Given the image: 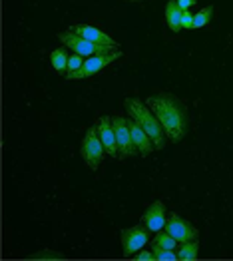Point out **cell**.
Instances as JSON below:
<instances>
[{
  "mask_svg": "<svg viewBox=\"0 0 233 261\" xmlns=\"http://www.w3.org/2000/svg\"><path fill=\"white\" fill-rule=\"evenodd\" d=\"M212 16H213V6L210 4V6L201 8V10L193 16V26H191V28H203L208 22L212 20Z\"/></svg>",
  "mask_w": 233,
  "mask_h": 261,
  "instance_id": "cell-16",
  "label": "cell"
},
{
  "mask_svg": "<svg viewBox=\"0 0 233 261\" xmlns=\"http://www.w3.org/2000/svg\"><path fill=\"white\" fill-rule=\"evenodd\" d=\"M134 2H136V0H134Z\"/></svg>",
  "mask_w": 233,
  "mask_h": 261,
  "instance_id": "cell-24",
  "label": "cell"
},
{
  "mask_svg": "<svg viewBox=\"0 0 233 261\" xmlns=\"http://www.w3.org/2000/svg\"><path fill=\"white\" fill-rule=\"evenodd\" d=\"M148 104L151 112L158 116L162 128L166 132V136L173 142H182L188 134L190 128V118H188V110L186 106L171 94H158V96H149Z\"/></svg>",
  "mask_w": 233,
  "mask_h": 261,
  "instance_id": "cell-1",
  "label": "cell"
},
{
  "mask_svg": "<svg viewBox=\"0 0 233 261\" xmlns=\"http://www.w3.org/2000/svg\"><path fill=\"white\" fill-rule=\"evenodd\" d=\"M197 253H199V241H188V243H182V249L177 251V259H197Z\"/></svg>",
  "mask_w": 233,
  "mask_h": 261,
  "instance_id": "cell-15",
  "label": "cell"
},
{
  "mask_svg": "<svg viewBox=\"0 0 233 261\" xmlns=\"http://www.w3.org/2000/svg\"><path fill=\"white\" fill-rule=\"evenodd\" d=\"M68 60H70V56H68L66 48H58V50L50 52V62H52L54 70L58 74H66L68 72Z\"/></svg>",
  "mask_w": 233,
  "mask_h": 261,
  "instance_id": "cell-14",
  "label": "cell"
},
{
  "mask_svg": "<svg viewBox=\"0 0 233 261\" xmlns=\"http://www.w3.org/2000/svg\"><path fill=\"white\" fill-rule=\"evenodd\" d=\"M120 56H122L120 50H112V52H108V54L90 56L84 64H82L80 70H76V72H72V74H66V78H68V80H84V78H90V76L98 74L100 70H104V68L110 66L112 62H116Z\"/></svg>",
  "mask_w": 233,
  "mask_h": 261,
  "instance_id": "cell-5",
  "label": "cell"
},
{
  "mask_svg": "<svg viewBox=\"0 0 233 261\" xmlns=\"http://www.w3.org/2000/svg\"><path fill=\"white\" fill-rule=\"evenodd\" d=\"M58 38L62 40V44H66V48H72L76 54L80 56H96V54H108L112 50H118V48H112V46H102V44H94L90 42L88 38L76 34L74 30H68V32H62L58 34Z\"/></svg>",
  "mask_w": 233,
  "mask_h": 261,
  "instance_id": "cell-4",
  "label": "cell"
},
{
  "mask_svg": "<svg viewBox=\"0 0 233 261\" xmlns=\"http://www.w3.org/2000/svg\"><path fill=\"white\" fill-rule=\"evenodd\" d=\"M182 16H184V10L179 8L177 0H170L166 4V20L170 26L171 32H179L182 30Z\"/></svg>",
  "mask_w": 233,
  "mask_h": 261,
  "instance_id": "cell-13",
  "label": "cell"
},
{
  "mask_svg": "<svg viewBox=\"0 0 233 261\" xmlns=\"http://www.w3.org/2000/svg\"><path fill=\"white\" fill-rule=\"evenodd\" d=\"M134 259H138V261H156V255H153V251H144V249H140V251H138V255H134Z\"/></svg>",
  "mask_w": 233,
  "mask_h": 261,
  "instance_id": "cell-22",
  "label": "cell"
},
{
  "mask_svg": "<svg viewBox=\"0 0 233 261\" xmlns=\"http://www.w3.org/2000/svg\"><path fill=\"white\" fill-rule=\"evenodd\" d=\"M151 245H158V247H166V249H175L177 241L171 238L168 231H158V236L151 240Z\"/></svg>",
  "mask_w": 233,
  "mask_h": 261,
  "instance_id": "cell-17",
  "label": "cell"
},
{
  "mask_svg": "<svg viewBox=\"0 0 233 261\" xmlns=\"http://www.w3.org/2000/svg\"><path fill=\"white\" fill-rule=\"evenodd\" d=\"M80 155L84 158V162L88 164L90 170H98L100 164H102V160H104V155H108L96 126L88 128V132H86L84 140H82V146H80Z\"/></svg>",
  "mask_w": 233,
  "mask_h": 261,
  "instance_id": "cell-3",
  "label": "cell"
},
{
  "mask_svg": "<svg viewBox=\"0 0 233 261\" xmlns=\"http://www.w3.org/2000/svg\"><path fill=\"white\" fill-rule=\"evenodd\" d=\"M177 4H179L182 10H190L191 6L195 4V0H177Z\"/></svg>",
  "mask_w": 233,
  "mask_h": 261,
  "instance_id": "cell-23",
  "label": "cell"
},
{
  "mask_svg": "<svg viewBox=\"0 0 233 261\" xmlns=\"http://www.w3.org/2000/svg\"><path fill=\"white\" fill-rule=\"evenodd\" d=\"M82 64H84V60H82V56L74 52V56H70V60H68V72H66V74H72V72H76V70H80V68H82Z\"/></svg>",
  "mask_w": 233,
  "mask_h": 261,
  "instance_id": "cell-20",
  "label": "cell"
},
{
  "mask_svg": "<svg viewBox=\"0 0 233 261\" xmlns=\"http://www.w3.org/2000/svg\"><path fill=\"white\" fill-rule=\"evenodd\" d=\"M148 227H142V225H138V227H127L124 229L122 233H120V238H122V251H124V255H134V253H138L146 243L149 241V236H148Z\"/></svg>",
  "mask_w": 233,
  "mask_h": 261,
  "instance_id": "cell-8",
  "label": "cell"
},
{
  "mask_svg": "<svg viewBox=\"0 0 233 261\" xmlns=\"http://www.w3.org/2000/svg\"><path fill=\"white\" fill-rule=\"evenodd\" d=\"M70 30H74L76 34L84 36V38H88L90 42H94V44H102V46L118 48V42H116L112 36H108L106 32H102L100 28H94V26H88V24H78V26H72Z\"/></svg>",
  "mask_w": 233,
  "mask_h": 261,
  "instance_id": "cell-11",
  "label": "cell"
},
{
  "mask_svg": "<svg viewBox=\"0 0 233 261\" xmlns=\"http://www.w3.org/2000/svg\"><path fill=\"white\" fill-rule=\"evenodd\" d=\"M193 16H195V14H191L190 10H184V16H182V28H186V30L191 28V26H193Z\"/></svg>",
  "mask_w": 233,
  "mask_h": 261,
  "instance_id": "cell-21",
  "label": "cell"
},
{
  "mask_svg": "<svg viewBox=\"0 0 233 261\" xmlns=\"http://www.w3.org/2000/svg\"><path fill=\"white\" fill-rule=\"evenodd\" d=\"M98 134H100V140L106 148V153L110 158H118V140H116V132H114V124H112V118L102 116L96 124Z\"/></svg>",
  "mask_w": 233,
  "mask_h": 261,
  "instance_id": "cell-10",
  "label": "cell"
},
{
  "mask_svg": "<svg viewBox=\"0 0 233 261\" xmlns=\"http://www.w3.org/2000/svg\"><path fill=\"white\" fill-rule=\"evenodd\" d=\"M142 221L146 223L149 231H162L166 227V221H168V214H166V205L162 201H153L149 203L142 216Z\"/></svg>",
  "mask_w": 233,
  "mask_h": 261,
  "instance_id": "cell-9",
  "label": "cell"
},
{
  "mask_svg": "<svg viewBox=\"0 0 233 261\" xmlns=\"http://www.w3.org/2000/svg\"><path fill=\"white\" fill-rule=\"evenodd\" d=\"M127 126H130V132H132V138H134V144H136V148H138V153H142V155H149V153L156 150V146H153V142H151V138L148 136V132L144 130L136 120H127Z\"/></svg>",
  "mask_w": 233,
  "mask_h": 261,
  "instance_id": "cell-12",
  "label": "cell"
},
{
  "mask_svg": "<svg viewBox=\"0 0 233 261\" xmlns=\"http://www.w3.org/2000/svg\"><path fill=\"white\" fill-rule=\"evenodd\" d=\"M32 259H62L64 255L60 253V251H36L34 255H30Z\"/></svg>",
  "mask_w": 233,
  "mask_h": 261,
  "instance_id": "cell-19",
  "label": "cell"
},
{
  "mask_svg": "<svg viewBox=\"0 0 233 261\" xmlns=\"http://www.w3.org/2000/svg\"><path fill=\"white\" fill-rule=\"evenodd\" d=\"M124 106L130 112V118L136 120L144 130L148 132V136L151 138L156 150H164L166 144H168V136H166V132L162 128L158 116L151 112V108H149L148 104H144L138 98H126L124 100Z\"/></svg>",
  "mask_w": 233,
  "mask_h": 261,
  "instance_id": "cell-2",
  "label": "cell"
},
{
  "mask_svg": "<svg viewBox=\"0 0 233 261\" xmlns=\"http://www.w3.org/2000/svg\"><path fill=\"white\" fill-rule=\"evenodd\" d=\"M151 249H153V255H156V259H160V261H175V259H177V253H175L173 249L158 247V245H151Z\"/></svg>",
  "mask_w": 233,
  "mask_h": 261,
  "instance_id": "cell-18",
  "label": "cell"
},
{
  "mask_svg": "<svg viewBox=\"0 0 233 261\" xmlns=\"http://www.w3.org/2000/svg\"><path fill=\"white\" fill-rule=\"evenodd\" d=\"M112 124H114V132H116V140H118V158H127V155H136L138 148L134 144V138H132V132L127 126L126 118H120V116H114L112 118Z\"/></svg>",
  "mask_w": 233,
  "mask_h": 261,
  "instance_id": "cell-6",
  "label": "cell"
},
{
  "mask_svg": "<svg viewBox=\"0 0 233 261\" xmlns=\"http://www.w3.org/2000/svg\"><path fill=\"white\" fill-rule=\"evenodd\" d=\"M166 231L170 233L173 240L177 243H188V241L197 240L199 231L191 225L188 219L179 218L177 214H171L168 216V221H166Z\"/></svg>",
  "mask_w": 233,
  "mask_h": 261,
  "instance_id": "cell-7",
  "label": "cell"
}]
</instances>
